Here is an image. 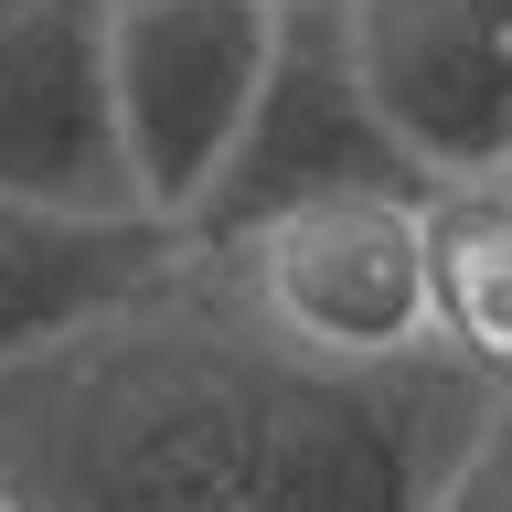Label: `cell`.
Instances as JSON below:
<instances>
[{
	"label": "cell",
	"instance_id": "7a4b0ae2",
	"mask_svg": "<svg viewBox=\"0 0 512 512\" xmlns=\"http://www.w3.org/2000/svg\"><path fill=\"white\" fill-rule=\"evenodd\" d=\"M310 192H438L416 171V150L374 118L363 75H352L342 0H278V43H267V75L246 96V128L214 160V182L182 214V235L192 246H235V235H256L267 214L310 203Z\"/></svg>",
	"mask_w": 512,
	"mask_h": 512
},
{
	"label": "cell",
	"instance_id": "30bf717a",
	"mask_svg": "<svg viewBox=\"0 0 512 512\" xmlns=\"http://www.w3.org/2000/svg\"><path fill=\"white\" fill-rule=\"evenodd\" d=\"M11 11H32V0H0V22H11Z\"/></svg>",
	"mask_w": 512,
	"mask_h": 512
},
{
	"label": "cell",
	"instance_id": "5b68a950",
	"mask_svg": "<svg viewBox=\"0 0 512 512\" xmlns=\"http://www.w3.org/2000/svg\"><path fill=\"white\" fill-rule=\"evenodd\" d=\"M352 75L427 182L502 171L512 128V0H342Z\"/></svg>",
	"mask_w": 512,
	"mask_h": 512
},
{
	"label": "cell",
	"instance_id": "ba28073f",
	"mask_svg": "<svg viewBox=\"0 0 512 512\" xmlns=\"http://www.w3.org/2000/svg\"><path fill=\"white\" fill-rule=\"evenodd\" d=\"M427 224V342L512 384V171H459L416 203Z\"/></svg>",
	"mask_w": 512,
	"mask_h": 512
},
{
	"label": "cell",
	"instance_id": "9c48e42d",
	"mask_svg": "<svg viewBox=\"0 0 512 512\" xmlns=\"http://www.w3.org/2000/svg\"><path fill=\"white\" fill-rule=\"evenodd\" d=\"M427 512H512V384H491V406H480V427L459 438V459H448Z\"/></svg>",
	"mask_w": 512,
	"mask_h": 512
},
{
	"label": "cell",
	"instance_id": "8fae6325",
	"mask_svg": "<svg viewBox=\"0 0 512 512\" xmlns=\"http://www.w3.org/2000/svg\"><path fill=\"white\" fill-rule=\"evenodd\" d=\"M502 171H512V128H502Z\"/></svg>",
	"mask_w": 512,
	"mask_h": 512
},
{
	"label": "cell",
	"instance_id": "52a82bcc",
	"mask_svg": "<svg viewBox=\"0 0 512 512\" xmlns=\"http://www.w3.org/2000/svg\"><path fill=\"white\" fill-rule=\"evenodd\" d=\"M192 256V235L171 214H139V203H32V192H0V363L64 342L107 320L118 299L160 288Z\"/></svg>",
	"mask_w": 512,
	"mask_h": 512
},
{
	"label": "cell",
	"instance_id": "8992f818",
	"mask_svg": "<svg viewBox=\"0 0 512 512\" xmlns=\"http://www.w3.org/2000/svg\"><path fill=\"white\" fill-rule=\"evenodd\" d=\"M0 192L96 203V214L139 203L118 150V96H107V0H32L0 22Z\"/></svg>",
	"mask_w": 512,
	"mask_h": 512
},
{
	"label": "cell",
	"instance_id": "277c9868",
	"mask_svg": "<svg viewBox=\"0 0 512 512\" xmlns=\"http://www.w3.org/2000/svg\"><path fill=\"white\" fill-rule=\"evenodd\" d=\"M427 192H310L267 214L235 246H203L235 267L256 310L278 320L288 342L310 352H416L427 342V224H416Z\"/></svg>",
	"mask_w": 512,
	"mask_h": 512
},
{
	"label": "cell",
	"instance_id": "6da1fadb",
	"mask_svg": "<svg viewBox=\"0 0 512 512\" xmlns=\"http://www.w3.org/2000/svg\"><path fill=\"white\" fill-rule=\"evenodd\" d=\"M491 384L416 352H310L224 256L0 363L11 512H427Z\"/></svg>",
	"mask_w": 512,
	"mask_h": 512
},
{
	"label": "cell",
	"instance_id": "7c38bea8",
	"mask_svg": "<svg viewBox=\"0 0 512 512\" xmlns=\"http://www.w3.org/2000/svg\"><path fill=\"white\" fill-rule=\"evenodd\" d=\"M0 512H11V502H0Z\"/></svg>",
	"mask_w": 512,
	"mask_h": 512
},
{
	"label": "cell",
	"instance_id": "3957f363",
	"mask_svg": "<svg viewBox=\"0 0 512 512\" xmlns=\"http://www.w3.org/2000/svg\"><path fill=\"white\" fill-rule=\"evenodd\" d=\"M278 43V0H107V96H118L128 192L182 224L246 128Z\"/></svg>",
	"mask_w": 512,
	"mask_h": 512
}]
</instances>
